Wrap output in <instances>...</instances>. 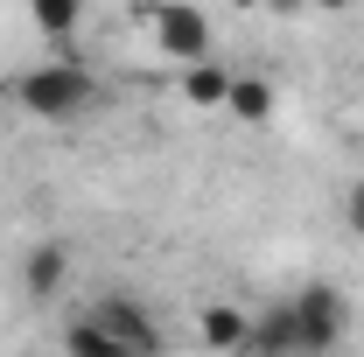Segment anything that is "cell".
Returning <instances> with one entry per match:
<instances>
[{"instance_id":"11","label":"cell","mask_w":364,"mask_h":357,"mask_svg":"<svg viewBox=\"0 0 364 357\" xmlns=\"http://www.w3.org/2000/svg\"><path fill=\"white\" fill-rule=\"evenodd\" d=\"M343 224H350V238H364V176L343 189Z\"/></svg>"},{"instance_id":"10","label":"cell","mask_w":364,"mask_h":357,"mask_svg":"<svg viewBox=\"0 0 364 357\" xmlns=\"http://www.w3.org/2000/svg\"><path fill=\"white\" fill-rule=\"evenodd\" d=\"M63 343H70V357H127L105 329H98V322H91V315H85V322H70V336H63Z\"/></svg>"},{"instance_id":"6","label":"cell","mask_w":364,"mask_h":357,"mask_svg":"<svg viewBox=\"0 0 364 357\" xmlns=\"http://www.w3.org/2000/svg\"><path fill=\"white\" fill-rule=\"evenodd\" d=\"M63 280H70V245H56V238H49V245H36V252L21 260V287H28L36 302H49Z\"/></svg>"},{"instance_id":"4","label":"cell","mask_w":364,"mask_h":357,"mask_svg":"<svg viewBox=\"0 0 364 357\" xmlns=\"http://www.w3.org/2000/svg\"><path fill=\"white\" fill-rule=\"evenodd\" d=\"M154 43L182 56V63H203L210 56V14H196V7H161L154 14Z\"/></svg>"},{"instance_id":"3","label":"cell","mask_w":364,"mask_h":357,"mask_svg":"<svg viewBox=\"0 0 364 357\" xmlns=\"http://www.w3.org/2000/svg\"><path fill=\"white\" fill-rule=\"evenodd\" d=\"M91 322H98L127 357H161V322H154L147 302H134V294H105V302L91 309Z\"/></svg>"},{"instance_id":"1","label":"cell","mask_w":364,"mask_h":357,"mask_svg":"<svg viewBox=\"0 0 364 357\" xmlns=\"http://www.w3.org/2000/svg\"><path fill=\"white\" fill-rule=\"evenodd\" d=\"M350 336V302L329 280H301L280 309L252 315V357H329Z\"/></svg>"},{"instance_id":"7","label":"cell","mask_w":364,"mask_h":357,"mask_svg":"<svg viewBox=\"0 0 364 357\" xmlns=\"http://www.w3.org/2000/svg\"><path fill=\"white\" fill-rule=\"evenodd\" d=\"M225 112H238L245 127L273 119V85H267V78H231V91H225Z\"/></svg>"},{"instance_id":"2","label":"cell","mask_w":364,"mask_h":357,"mask_svg":"<svg viewBox=\"0 0 364 357\" xmlns=\"http://www.w3.org/2000/svg\"><path fill=\"white\" fill-rule=\"evenodd\" d=\"M14 98H21V112H36V119H49V127H63V119H77L91 98H98V85H91V70L77 63V56H56V63L21 70V78H14Z\"/></svg>"},{"instance_id":"8","label":"cell","mask_w":364,"mask_h":357,"mask_svg":"<svg viewBox=\"0 0 364 357\" xmlns=\"http://www.w3.org/2000/svg\"><path fill=\"white\" fill-rule=\"evenodd\" d=\"M225 91H231V78L218 63H189V70H182V98H189V105H225Z\"/></svg>"},{"instance_id":"5","label":"cell","mask_w":364,"mask_h":357,"mask_svg":"<svg viewBox=\"0 0 364 357\" xmlns=\"http://www.w3.org/2000/svg\"><path fill=\"white\" fill-rule=\"evenodd\" d=\"M196 336H203L210 351H252V315L231 309V302H210L203 322H196Z\"/></svg>"},{"instance_id":"9","label":"cell","mask_w":364,"mask_h":357,"mask_svg":"<svg viewBox=\"0 0 364 357\" xmlns=\"http://www.w3.org/2000/svg\"><path fill=\"white\" fill-rule=\"evenodd\" d=\"M28 21H36L43 36H77L85 7H77V0H36V7H28Z\"/></svg>"}]
</instances>
